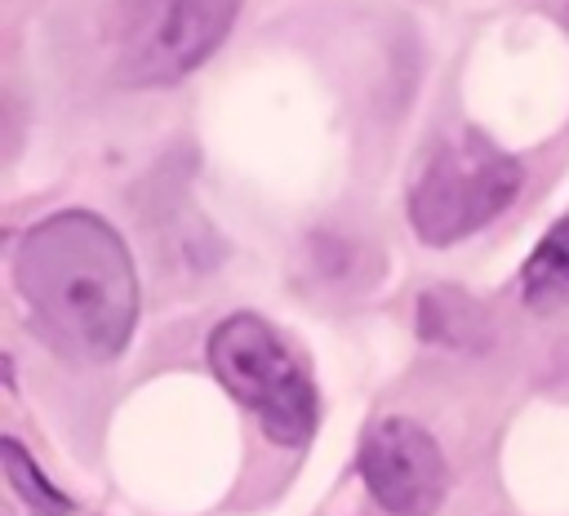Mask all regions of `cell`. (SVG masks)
<instances>
[{"mask_svg": "<svg viewBox=\"0 0 569 516\" xmlns=\"http://www.w3.org/2000/svg\"><path fill=\"white\" fill-rule=\"evenodd\" d=\"M520 289H525V307L533 311H556L569 302V214L556 218L538 240V249L525 258Z\"/></svg>", "mask_w": 569, "mask_h": 516, "instance_id": "cell-7", "label": "cell"}, {"mask_svg": "<svg viewBox=\"0 0 569 516\" xmlns=\"http://www.w3.org/2000/svg\"><path fill=\"white\" fill-rule=\"evenodd\" d=\"M240 0H120V71L138 85H164L200 67L231 31Z\"/></svg>", "mask_w": 569, "mask_h": 516, "instance_id": "cell-4", "label": "cell"}, {"mask_svg": "<svg viewBox=\"0 0 569 516\" xmlns=\"http://www.w3.org/2000/svg\"><path fill=\"white\" fill-rule=\"evenodd\" d=\"M525 169L480 129L445 133L409 187V222L422 245H453L493 222L520 191Z\"/></svg>", "mask_w": 569, "mask_h": 516, "instance_id": "cell-2", "label": "cell"}, {"mask_svg": "<svg viewBox=\"0 0 569 516\" xmlns=\"http://www.w3.org/2000/svg\"><path fill=\"white\" fill-rule=\"evenodd\" d=\"M360 476L378 498V507L391 516H431L449 485L436 436L413 418H382L365 436Z\"/></svg>", "mask_w": 569, "mask_h": 516, "instance_id": "cell-5", "label": "cell"}, {"mask_svg": "<svg viewBox=\"0 0 569 516\" xmlns=\"http://www.w3.org/2000/svg\"><path fill=\"white\" fill-rule=\"evenodd\" d=\"M418 334L445 347H485L493 338V325L471 294L440 285L418 298Z\"/></svg>", "mask_w": 569, "mask_h": 516, "instance_id": "cell-6", "label": "cell"}, {"mask_svg": "<svg viewBox=\"0 0 569 516\" xmlns=\"http://www.w3.org/2000/svg\"><path fill=\"white\" fill-rule=\"evenodd\" d=\"M40 334L76 360H111L138 320V276L111 222L62 209L36 222L13 258Z\"/></svg>", "mask_w": 569, "mask_h": 516, "instance_id": "cell-1", "label": "cell"}, {"mask_svg": "<svg viewBox=\"0 0 569 516\" xmlns=\"http://www.w3.org/2000/svg\"><path fill=\"white\" fill-rule=\"evenodd\" d=\"M209 365L218 383L262 423L276 445H307L316 431V387L298 351L249 311L227 316L209 334Z\"/></svg>", "mask_w": 569, "mask_h": 516, "instance_id": "cell-3", "label": "cell"}, {"mask_svg": "<svg viewBox=\"0 0 569 516\" xmlns=\"http://www.w3.org/2000/svg\"><path fill=\"white\" fill-rule=\"evenodd\" d=\"M0 458H4V476H9V485L27 498V507H31L36 516H71V503L40 476V467L27 458V449H22L13 436L0 440Z\"/></svg>", "mask_w": 569, "mask_h": 516, "instance_id": "cell-8", "label": "cell"}]
</instances>
